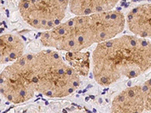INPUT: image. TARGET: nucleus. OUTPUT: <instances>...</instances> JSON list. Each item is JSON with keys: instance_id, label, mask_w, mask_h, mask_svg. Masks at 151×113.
Returning <instances> with one entry per match:
<instances>
[{"instance_id": "9", "label": "nucleus", "mask_w": 151, "mask_h": 113, "mask_svg": "<svg viewBox=\"0 0 151 113\" xmlns=\"http://www.w3.org/2000/svg\"><path fill=\"white\" fill-rule=\"evenodd\" d=\"M118 1L112 0H89V1H70L69 5L72 14L76 16H87L110 11L115 8Z\"/></svg>"}, {"instance_id": "12", "label": "nucleus", "mask_w": 151, "mask_h": 113, "mask_svg": "<svg viewBox=\"0 0 151 113\" xmlns=\"http://www.w3.org/2000/svg\"><path fill=\"white\" fill-rule=\"evenodd\" d=\"M0 5H1V2H0Z\"/></svg>"}, {"instance_id": "11", "label": "nucleus", "mask_w": 151, "mask_h": 113, "mask_svg": "<svg viewBox=\"0 0 151 113\" xmlns=\"http://www.w3.org/2000/svg\"><path fill=\"white\" fill-rule=\"evenodd\" d=\"M141 89L144 95L145 111H150L151 110V79L141 86Z\"/></svg>"}, {"instance_id": "1", "label": "nucleus", "mask_w": 151, "mask_h": 113, "mask_svg": "<svg viewBox=\"0 0 151 113\" xmlns=\"http://www.w3.org/2000/svg\"><path fill=\"white\" fill-rule=\"evenodd\" d=\"M92 65L94 79L101 86L137 77L151 69V42L125 35L100 43L93 51Z\"/></svg>"}, {"instance_id": "8", "label": "nucleus", "mask_w": 151, "mask_h": 113, "mask_svg": "<svg viewBox=\"0 0 151 113\" xmlns=\"http://www.w3.org/2000/svg\"><path fill=\"white\" fill-rule=\"evenodd\" d=\"M24 43L16 35L0 36V64L14 63L24 55Z\"/></svg>"}, {"instance_id": "6", "label": "nucleus", "mask_w": 151, "mask_h": 113, "mask_svg": "<svg viewBox=\"0 0 151 113\" xmlns=\"http://www.w3.org/2000/svg\"><path fill=\"white\" fill-rule=\"evenodd\" d=\"M145 111L141 86L128 87L112 101L110 113H144Z\"/></svg>"}, {"instance_id": "5", "label": "nucleus", "mask_w": 151, "mask_h": 113, "mask_svg": "<svg viewBox=\"0 0 151 113\" xmlns=\"http://www.w3.org/2000/svg\"><path fill=\"white\" fill-rule=\"evenodd\" d=\"M69 1L29 0L18 2L24 21L38 29L51 30L61 24L68 8Z\"/></svg>"}, {"instance_id": "3", "label": "nucleus", "mask_w": 151, "mask_h": 113, "mask_svg": "<svg viewBox=\"0 0 151 113\" xmlns=\"http://www.w3.org/2000/svg\"><path fill=\"white\" fill-rule=\"evenodd\" d=\"M33 80L36 92L46 97H64L80 84V77L56 51L32 54Z\"/></svg>"}, {"instance_id": "10", "label": "nucleus", "mask_w": 151, "mask_h": 113, "mask_svg": "<svg viewBox=\"0 0 151 113\" xmlns=\"http://www.w3.org/2000/svg\"><path fill=\"white\" fill-rule=\"evenodd\" d=\"M67 64L80 76H87L89 72V52H67L65 55Z\"/></svg>"}, {"instance_id": "4", "label": "nucleus", "mask_w": 151, "mask_h": 113, "mask_svg": "<svg viewBox=\"0 0 151 113\" xmlns=\"http://www.w3.org/2000/svg\"><path fill=\"white\" fill-rule=\"evenodd\" d=\"M32 54H24L0 73V94L13 103H22L33 97Z\"/></svg>"}, {"instance_id": "7", "label": "nucleus", "mask_w": 151, "mask_h": 113, "mask_svg": "<svg viewBox=\"0 0 151 113\" xmlns=\"http://www.w3.org/2000/svg\"><path fill=\"white\" fill-rule=\"evenodd\" d=\"M125 21L129 29L134 36L151 39V2L141 4L132 9Z\"/></svg>"}, {"instance_id": "2", "label": "nucleus", "mask_w": 151, "mask_h": 113, "mask_svg": "<svg viewBox=\"0 0 151 113\" xmlns=\"http://www.w3.org/2000/svg\"><path fill=\"white\" fill-rule=\"evenodd\" d=\"M123 13L112 10L87 16H76L41 34L40 41L47 48L67 52L81 51L97 43L116 38L123 31Z\"/></svg>"}]
</instances>
